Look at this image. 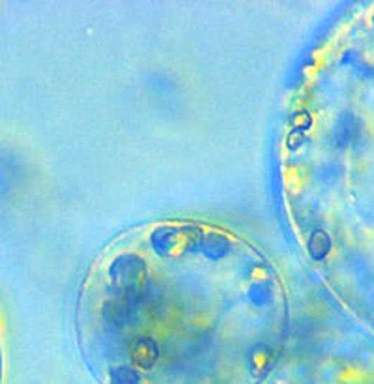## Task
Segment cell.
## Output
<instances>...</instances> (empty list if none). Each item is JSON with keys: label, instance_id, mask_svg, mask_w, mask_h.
Wrapping results in <instances>:
<instances>
[{"label": "cell", "instance_id": "obj_1", "mask_svg": "<svg viewBox=\"0 0 374 384\" xmlns=\"http://www.w3.org/2000/svg\"><path fill=\"white\" fill-rule=\"evenodd\" d=\"M111 283L116 292V297L137 304L141 300L144 291V281H147V264L137 255H120L108 270Z\"/></svg>", "mask_w": 374, "mask_h": 384}, {"label": "cell", "instance_id": "obj_2", "mask_svg": "<svg viewBox=\"0 0 374 384\" xmlns=\"http://www.w3.org/2000/svg\"><path fill=\"white\" fill-rule=\"evenodd\" d=\"M133 306L135 304L127 302V300H122V298H116V300H111V302L105 304V321L114 326H122L131 318V313H133Z\"/></svg>", "mask_w": 374, "mask_h": 384}, {"label": "cell", "instance_id": "obj_3", "mask_svg": "<svg viewBox=\"0 0 374 384\" xmlns=\"http://www.w3.org/2000/svg\"><path fill=\"white\" fill-rule=\"evenodd\" d=\"M201 249H202V253L206 255V257L221 259V257H225L228 252H230V242H228L223 235L210 233V235L202 236Z\"/></svg>", "mask_w": 374, "mask_h": 384}, {"label": "cell", "instance_id": "obj_4", "mask_svg": "<svg viewBox=\"0 0 374 384\" xmlns=\"http://www.w3.org/2000/svg\"><path fill=\"white\" fill-rule=\"evenodd\" d=\"M359 133V122L358 118L350 113L341 116V120L337 122L335 128V141L339 147H344V144L352 143L354 139L358 137Z\"/></svg>", "mask_w": 374, "mask_h": 384}, {"label": "cell", "instance_id": "obj_5", "mask_svg": "<svg viewBox=\"0 0 374 384\" xmlns=\"http://www.w3.org/2000/svg\"><path fill=\"white\" fill-rule=\"evenodd\" d=\"M133 360L141 368H150L158 360V345L150 337H141L133 349Z\"/></svg>", "mask_w": 374, "mask_h": 384}, {"label": "cell", "instance_id": "obj_6", "mask_svg": "<svg viewBox=\"0 0 374 384\" xmlns=\"http://www.w3.org/2000/svg\"><path fill=\"white\" fill-rule=\"evenodd\" d=\"M307 246H309L311 257L315 259V261H322V259H325V255H328L331 249L330 235H328L325 230L316 229L315 233L311 235L309 244H307Z\"/></svg>", "mask_w": 374, "mask_h": 384}, {"label": "cell", "instance_id": "obj_7", "mask_svg": "<svg viewBox=\"0 0 374 384\" xmlns=\"http://www.w3.org/2000/svg\"><path fill=\"white\" fill-rule=\"evenodd\" d=\"M174 236L176 230L174 229H158L152 235V244L159 253H167L174 247Z\"/></svg>", "mask_w": 374, "mask_h": 384}, {"label": "cell", "instance_id": "obj_8", "mask_svg": "<svg viewBox=\"0 0 374 384\" xmlns=\"http://www.w3.org/2000/svg\"><path fill=\"white\" fill-rule=\"evenodd\" d=\"M111 383L113 384H141V377L137 373L135 369L131 368H116L111 375Z\"/></svg>", "mask_w": 374, "mask_h": 384}, {"label": "cell", "instance_id": "obj_9", "mask_svg": "<svg viewBox=\"0 0 374 384\" xmlns=\"http://www.w3.org/2000/svg\"><path fill=\"white\" fill-rule=\"evenodd\" d=\"M373 21H374V19H373Z\"/></svg>", "mask_w": 374, "mask_h": 384}]
</instances>
